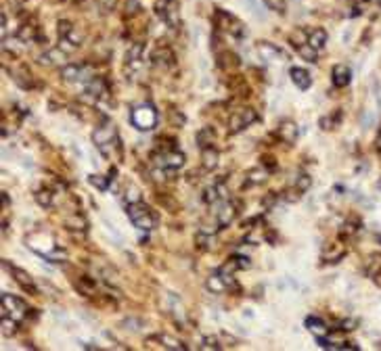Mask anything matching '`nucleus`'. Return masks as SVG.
Masks as SVG:
<instances>
[{
	"label": "nucleus",
	"mask_w": 381,
	"mask_h": 351,
	"mask_svg": "<svg viewBox=\"0 0 381 351\" xmlns=\"http://www.w3.org/2000/svg\"><path fill=\"white\" fill-rule=\"evenodd\" d=\"M128 217L138 230H147V232L153 230L155 224H157V217H155L151 209L141 201L128 203Z\"/></svg>",
	"instance_id": "f257e3e1"
},
{
	"label": "nucleus",
	"mask_w": 381,
	"mask_h": 351,
	"mask_svg": "<svg viewBox=\"0 0 381 351\" xmlns=\"http://www.w3.org/2000/svg\"><path fill=\"white\" fill-rule=\"evenodd\" d=\"M132 126L138 128V130H153L155 123H157V111L155 107L145 103V105H138L134 111H132Z\"/></svg>",
	"instance_id": "f03ea898"
},
{
	"label": "nucleus",
	"mask_w": 381,
	"mask_h": 351,
	"mask_svg": "<svg viewBox=\"0 0 381 351\" xmlns=\"http://www.w3.org/2000/svg\"><path fill=\"white\" fill-rule=\"evenodd\" d=\"M255 119H258V115H255L254 109H239V111H235L230 115L229 128H230V132H241L243 128L252 126Z\"/></svg>",
	"instance_id": "7ed1b4c3"
},
{
	"label": "nucleus",
	"mask_w": 381,
	"mask_h": 351,
	"mask_svg": "<svg viewBox=\"0 0 381 351\" xmlns=\"http://www.w3.org/2000/svg\"><path fill=\"white\" fill-rule=\"evenodd\" d=\"M6 309H9L11 318L15 320L25 318V303L17 299L15 295H2V316H6Z\"/></svg>",
	"instance_id": "20e7f679"
},
{
	"label": "nucleus",
	"mask_w": 381,
	"mask_h": 351,
	"mask_svg": "<svg viewBox=\"0 0 381 351\" xmlns=\"http://www.w3.org/2000/svg\"><path fill=\"white\" fill-rule=\"evenodd\" d=\"M111 140H118V134H115V128L111 123H103V126H99L92 132V142H95L99 149H103V146L109 144Z\"/></svg>",
	"instance_id": "39448f33"
},
{
	"label": "nucleus",
	"mask_w": 381,
	"mask_h": 351,
	"mask_svg": "<svg viewBox=\"0 0 381 351\" xmlns=\"http://www.w3.org/2000/svg\"><path fill=\"white\" fill-rule=\"evenodd\" d=\"M277 134H279V138H281L283 142H287V144H293L295 140H298L300 130H298V126H295L293 121L285 119V121H281V123H279V128H277Z\"/></svg>",
	"instance_id": "423d86ee"
},
{
	"label": "nucleus",
	"mask_w": 381,
	"mask_h": 351,
	"mask_svg": "<svg viewBox=\"0 0 381 351\" xmlns=\"http://www.w3.org/2000/svg\"><path fill=\"white\" fill-rule=\"evenodd\" d=\"M11 272H13V278L17 280L21 288H25V291H27L29 295H36V293H38V288L34 286V280H32V276H29L25 270H21V268H15V266H11Z\"/></svg>",
	"instance_id": "0eeeda50"
},
{
	"label": "nucleus",
	"mask_w": 381,
	"mask_h": 351,
	"mask_svg": "<svg viewBox=\"0 0 381 351\" xmlns=\"http://www.w3.org/2000/svg\"><path fill=\"white\" fill-rule=\"evenodd\" d=\"M289 75H291L293 84L298 86L300 90H308L310 84H312V77H310V73L306 71V69H302V67H291L289 69Z\"/></svg>",
	"instance_id": "6e6552de"
},
{
	"label": "nucleus",
	"mask_w": 381,
	"mask_h": 351,
	"mask_svg": "<svg viewBox=\"0 0 381 351\" xmlns=\"http://www.w3.org/2000/svg\"><path fill=\"white\" fill-rule=\"evenodd\" d=\"M157 163H161L163 167H176L178 169V167L184 165V155L180 151H170L166 155H161Z\"/></svg>",
	"instance_id": "1a4fd4ad"
},
{
	"label": "nucleus",
	"mask_w": 381,
	"mask_h": 351,
	"mask_svg": "<svg viewBox=\"0 0 381 351\" xmlns=\"http://www.w3.org/2000/svg\"><path fill=\"white\" fill-rule=\"evenodd\" d=\"M235 215H237V207L232 205V203H224V205L220 207V211H218V226H229L232 220H235Z\"/></svg>",
	"instance_id": "9d476101"
},
{
	"label": "nucleus",
	"mask_w": 381,
	"mask_h": 351,
	"mask_svg": "<svg viewBox=\"0 0 381 351\" xmlns=\"http://www.w3.org/2000/svg\"><path fill=\"white\" fill-rule=\"evenodd\" d=\"M63 61H65V52L61 48H52L46 54H40V57H38V63L44 65V67L54 65V63H63Z\"/></svg>",
	"instance_id": "9b49d317"
},
{
	"label": "nucleus",
	"mask_w": 381,
	"mask_h": 351,
	"mask_svg": "<svg viewBox=\"0 0 381 351\" xmlns=\"http://www.w3.org/2000/svg\"><path fill=\"white\" fill-rule=\"evenodd\" d=\"M350 77H352V73H350V67L346 65H335L333 67V84L337 86V88H344V86L350 84Z\"/></svg>",
	"instance_id": "f8f14e48"
},
{
	"label": "nucleus",
	"mask_w": 381,
	"mask_h": 351,
	"mask_svg": "<svg viewBox=\"0 0 381 351\" xmlns=\"http://www.w3.org/2000/svg\"><path fill=\"white\" fill-rule=\"evenodd\" d=\"M153 63L155 65H161V67H170L174 63V54L170 48H166V46H161V48H157L153 52Z\"/></svg>",
	"instance_id": "ddd939ff"
},
{
	"label": "nucleus",
	"mask_w": 381,
	"mask_h": 351,
	"mask_svg": "<svg viewBox=\"0 0 381 351\" xmlns=\"http://www.w3.org/2000/svg\"><path fill=\"white\" fill-rule=\"evenodd\" d=\"M65 228L69 230H80V232H86L88 228V222H86V217H84L82 213H74V215H69L67 220H65Z\"/></svg>",
	"instance_id": "4468645a"
},
{
	"label": "nucleus",
	"mask_w": 381,
	"mask_h": 351,
	"mask_svg": "<svg viewBox=\"0 0 381 351\" xmlns=\"http://www.w3.org/2000/svg\"><path fill=\"white\" fill-rule=\"evenodd\" d=\"M308 44L312 46L316 52H321L327 44V34L325 29H314V32H310V38H308Z\"/></svg>",
	"instance_id": "2eb2a0df"
},
{
	"label": "nucleus",
	"mask_w": 381,
	"mask_h": 351,
	"mask_svg": "<svg viewBox=\"0 0 381 351\" xmlns=\"http://www.w3.org/2000/svg\"><path fill=\"white\" fill-rule=\"evenodd\" d=\"M82 67L77 65H63L61 67V77H63L65 82H76V80H82Z\"/></svg>",
	"instance_id": "dca6fc26"
},
{
	"label": "nucleus",
	"mask_w": 381,
	"mask_h": 351,
	"mask_svg": "<svg viewBox=\"0 0 381 351\" xmlns=\"http://www.w3.org/2000/svg\"><path fill=\"white\" fill-rule=\"evenodd\" d=\"M207 288L212 293H216V295H220V293H227V282H224V276L218 272V274H214V276H209V280H207Z\"/></svg>",
	"instance_id": "f3484780"
},
{
	"label": "nucleus",
	"mask_w": 381,
	"mask_h": 351,
	"mask_svg": "<svg viewBox=\"0 0 381 351\" xmlns=\"http://www.w3.org/2000/svg\"><path fill=\"white\" fill-rule=\"evenodd\" d=\"M201 161H203V167L205 169H216L218 167V151L205 146L203 153H201Z\"/></svg>",
	"instance_id": "a211bd4d"
},
{
	"label": "nucleus",
	"mask_w": 381,
	"mask_h": 351,
	"mask_svg": "<svg viewBox=\"0 0 381 351\" xmlns=\"http://www.w3.org/2000/svg\"><path fill=\"white\" fill-rule=\"evenodd\" d=\"M74 286H76V291H80L82 295H92L95 293V280L92 278H88V276H82V278H77L76 282H74Z\"/></svg>",
	"instance_id": "6ab92c4d"
},
{
	"label": "nucleus",
	"mask_w": 381,
	"mask_h": 351,
	"mask_svg": "<svg viewBox=\"0 0 381 351\" xmlns=\"http://www.w3.org/2000/svg\"><path fill=\"white\" fill-rule=\"evenodd\" d=\"M306 326L316 334V337H323V334L329 332V330H327V326H325L323 320H318V318H314V316H310V318L306 320Z\"/></svg>",
	"instance_id": "aec40b11"
},
{
	"label": "nucleus",
	"mask_w": 381,
	"mask_h": 351,
	"mask_svg": "<svg viewBox=\"0 0 381 351\" xmlns=\"http://www.w3.org/2000/svg\"><path fill=\"white\" fill-rule=\"evenodd\" d=\"M339 121H341V111L337 109V111H333L329 117H323V119H321V128L323 130H333V128L339 126Z\"/></svg>",
	"instance_id": "412c9836"
},
{
	"label": "nucleus",
	"mask_w": 381,
	"mask_h": 351,
	"mask_svg": "<svg viewBox=\"0 0 381 351\" xmlns=\"http://www.w3.org/2000/svg\"><path fill=\"white\" fill-rule=\"evenodd\" d=\"M258 50H260L262 57H264V59H268V61H270V59H277L279 54H281V52H279L277 46H272V44H268V42H260Z\"/></svg>",
	"instance_id": "4be33fe9"
},
{
	"label": "nucleus",
	"mask_w": 381,
	"mask_h": 351,
	"mask_svg": "<svg viewBox=\"0 0 381 351\" xmlns=\"http://www.w3.org/2000/svg\"><path fill=\"white\" fill-rule=\"evenodd\" d=\"M36 201H38V205H42L49 209L52 205V192L49 188H40V190H36Z\"/></svg>",
	"instance_id": "5701e85b"
},
{
	"label": "nucleus",
	"mask_w": 381,
	"mask_h": 351,
	"mask_svg": "<svg viewBox=\"0 0 381 351\" xmlns=\"http://www.w3.org/2000/svg\"><path fill=\"white\" fill-rule=\"evenodd\" d=\"M212 140H214V132L209 130V128H201L197 132V144L201 146V149H205V146L212 142Z\"/></svg>",
	"instance_id": "b1692460"
},
{
	"label": "nucleus",
	"mask_w": 381,
	"mask_h": 351,
	"mask_svg": "<svg viewBox=\"0 0 381 351\" xmlns=\"http://www.w3.org/2000/svg\"><path fill=\"white\" fill-rule=\"evenodd\" d=\"M157 339H159V343H161V345L166 347V349H186L180 341H178V339H172L170 334H159Z\"/></svg>",
	"instance_id": "393cba45"
},
{
	"label": "nucleus",
	"mask_w": 381,
	"mask_h": 351,
	"mask_svg": "<svg viewBox=\"0 0 381 351\" xmlns=\"http://www.w3.org/2000/svg\"><path fill=\"white\" fill-rule=\"evenodd\" d=\"M15 330H17V320L2 316V334L4 337H13Z\"/></svg>",
	"instance_id": "a878e982"
},
{
	"label": "nucleus",
	"mask_w": 381,
	"mask_h": 351,
	"mask_svg": "<svg viewBox=\"0 0 381 351\" xmlns=\"http://www.w3.org/2000/svg\"><path fill=\"white\" fill-rule=\"evenodd\" d=\"M109 180H111V178H105V176H99V174H90L88 176V182L95 186V188H99V190H105L109 186Z\"/></svg>",
	"instance_id": "bb28decb"
},
{
	"label": "nucleus",
	"mask_w": 381,
	"mask_h": 351,
	"mask_svg": "<svg viewBox=\"0 0 381 351\" xmlns=\"http://www.w3.org/2000/svg\"><path fill=\"white\" fill-rule=\"evenodd\" d=\"M302 194H304V190H300L298 186H293V188H287V190L283 192V199H285L287 203H295V201L302 199Z\"/></svg>",
	"instance_id": "cd10ccee"
},
{
	"label": "nucleus",
	"mask_w": 381,
	"mask_h": 351,
	"mask_svg": "<svg viewBox=\"0 0 381 351\" xmlns=\"http://www.w3.org/2000/svg\"><path fill=\"white\" fill-rule=\"evenodd\" d=\"M298 52H300V57L302 59H306V61H316V50L312 48V46H310V44H304V46H300V48H298Z\"/></svg>",
	"instance_id": "c85d7f7f"
},
{
	"label": "nucleus",
	"mask_w": 381,
	"mask_h": 351,
	"mask_svg": "<svg viewBox=\"0 0 381 351\" xmlns=\"http://www.w3.org/2000/svg\"><path fill=\"white\" fill-rule=\"evenodd\" d=\"M72 32H74V27H72V23H69L67 19H61V21L57 23V34H59L61 38H67Z\"/></svg>",
	"instance_id": "c756f323"
},
{
	"label": "nucleus",
	"mask_w": 381,
	"mask_h": 351,
	"mask_svg": "<svg viewBox=\"0 0 381 351\" xmlns=\"http://www.w3.org/2000/svg\"><path fill=\"white\" fill-rule=\"evenodd\" d=\"M308 38H310V34H306V32H295L293 36H291V42H293V46L295 48H300V46H304V44H308Z\"/></svg>",
	"instance_id": "7c9ffc66"
},
{
	"label": "nucleus",
	"mask_w": 381,
	"mask_h": 351,
	"mask_svg": "<svg viewBox=\"0 0 381 351\" xmlns=\"http://www.w3.org/2000/svg\"><path fill=\"white\" fill-rule=\"evenodd\" d=\"M247 178H250V184H258V182L266 180V171L264 169H252L250 174H247Z\"/></svg>",
	"instance_id": "2f4dec72"
},
{
	"label": "nucleus",
	"mask_w": 381,
	"mask_h": 351,
	"mask_svg": "<svg viewBox=\"0 0 381 351\" xmlns=\"http://www.w3.org/2000/svg\"><path fill=\"white\" fill-rule=\"evenodd\" d=\"M34 32H36V27H32V25H23L21 29H19V40L21 42H27V40H32L34 38Z\"/></svg>",
	"instance_id": "473e14b6"
},
{
	"label": "nucleus",
	"mask_w": 381,
	"mask_h": 351,
	"mask_svg": "<svg viewBox=\"0 0 381 351\" xmlns=\"http://www.w3.org/2000/svg\"><path fill=\"white\" fill-rule=\"evenodd\" d=\"M264 4H266L270 11L285 13V0H264Z\"/></svg>",
	"instance_id": "72a5a7b5"
},
{
	"label": "nucleus",
	"mask_w": 381,
	"mask_h": 351,
	"mask_svg": "<svg viewBox=\"0 0 381 351\" xmlns=\"http://www.w3.org/2000/svg\"><path fill=\"white\" fill-rule=\"evenodd\" d=\"M356 230H358V228H356L354 224H346V226H341L339 236L341 238H350V236H354V234H356Z\"/></svg>",
	"instance_id": "f704fd0d"
},
{
	"label": "nucleus",
	"mask_w": 381,
	"mask_h": 351,
	"mask_svg": "<svg viewBox=\"0 0 381 351\" xmlns=\"http://www.w3.org/2000/svg\"><path fill=\"white\" fill-rule=\"evenodd\" d=\"M295 186H298L300 190H304V192H306V190L310 188V178H308V176H300V178H298V182H295Z\"/></svg>",
	"instance_id": "c9c22d12"
},
{
	"label": "nucleus",
	"mask_w": 381,
	"mask_h": 351,
	"mask_svg": "<svg viewBox=\"0 0 381 351\" xmlns=\"http://www.w3.org/2000/svg\"><path fill=\"white\" fill-rule=\"evenodd\" d=\"M203 343H205V345H203L205 349H222V345H220V343H218L214 337H205Z\"/></svg>",
	"instance_id": "e433bc0d"
},
{
	"label": "nucleus",
	"mask_w": 381,
	"mask_h": 351,
	"mask_svg": "<svg viewBox=\"0 0 381 351\" xmlns=\"http://www.w3.org/2000/svg\"><path fill=\"white\" fill-rule=\"evenodd\" d=\"M277 199H279V194H275V192H268L266 197H264V201H262V203H264V205H266V207H272V203H275Z\"/></svg>",
	"instance_id": "4c0bfd02"
},
{
	"label": "nucleus",
	"mask_w": 381,
	"mask_h": 351,
	"mask_svg": "<svg viewBox=\"0 0 381 351\" xmlns=\"http://www.w3.org/2000/svg\"><path fill=\"white\" fill-rule=\"evenodd\" d=\"M339 326H341V330H354L356 320H344V322H341Z\"/></svg>",
	"instance_id": "58836bf2"
},
{
	"label": "nucleus",
	"mask_w": 381,
	"mask_h": 351,
	"mask_svg": "<svg viewBox=\"0 0 381 351\" xmlns=\"http://www.w3.org/2000/svg\"><path fill=\"white\" fill-rule=\"evenodd\" d=\"M375 149H377V153H381V130L377 132V138H375Z\"/></svg>",
	"instance_id": "ea45409f"
},
{
	"label": "nucleus",
	"mask_w": 381,
	"mask_h": 351,
	"mask_svg": "<svg viewBox=\"0 0 381 351\" xmlns=\"http://www.w3.org/2000/svg\"><path fill=\"white\" fill-rule=\"evenodd\" d=\"M379 155H381V153H379Z\"/></svg>",
	"instance_id": "a19ab883"
}]
</instances>
